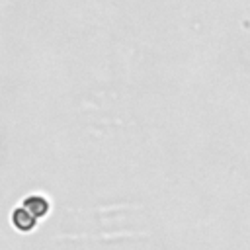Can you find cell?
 Returning <instances> with one entry per match:
<instances>
[{
    "mask_svg": "<svg viewBox=\"0 0 250 250\" xmlns=\"http://www.w3.org/2000/svg\"><path fill=\"white\" fill-rule=\"evenodd\" d=\"M21 207H25V209L37 219V217L47 215V211H49V201H47L43 195H27V197L23 199V205H21Z\"/></svg>",
    "mask_w": 250,
    "mask_h": 250,
    "instance_id": "obj_1",
    "label": "cell"
},
{
    "mask_svg": "<svg viewBox=\"0 0 250 250\" xmlns=\"http://www.w3.org/2000/svg\"><path fill=\"white\" fill-rule=\"evenodd\" d=\"M12 223H14L16 229L27 232V230H31V229L35 227V217H33L25 207H18V209H14V213H12Z\"/></svg>",
    "mask_w": 250,
    "mask_h": 250,
    "instance_id": "obj_2",
    "label": "cell"
}]
</instances>
